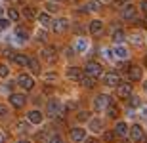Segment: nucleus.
Masks as SVG:
<instances>
[{
  "instance_id": "nucleus-6",
  "label": "nucleus",
  "mask_w": 147,
  "mask_h": 143,
  "mask_svg": "<svg viewBox=\"0 0 147 143\" xmlns=\"http://www.w3.org/2000/svg\"><path fill=\"white\" fill-rule=\"evenodd\" d=\"M10 103H11V107L21 109L23 105L27 103V97H25L23 94H11V95H10Z\"/></svg>"
},
{
  "instance_id": "nucleus-45",
  "label": "nucleus",
  "mask_w": 147,
  "mask_h": 143,
  "mask_svg": "<svg viewBox=\"0 0 147 143\" xmlns=\"http://www.w3.org/2000/svg\"><path fill=\"white\" fill-rule=\"evenodd\" d=\"M140 8H142V10H143V11H145V13H147V0H143V2H142V6H140Z\"/></svg>"
},
{
  "instance_id": "nucleus-34",
  "label": "nucleus",
  "mask_w": 147,
  "mask_h": 143,
  "mask_svg": "<svg viewBox=\"0 0 147 143\" xmlns=\"http://www.w3.org/2000/svg\"><path fill=\"white\" fill-rule=\"evenodd\" d=\"M132 42H134L136 46H142V44H143L142 34H140V33H134V34H132Z\"/></svg>"
},
{
  "instance_id": "nucleus-33",
  "label": "nucleus",
  "mask_w": 147,
  "mask_h": 143,
  "mask_svg": "<svg viewBox=\"0 0 147 143\" xmlns=\"http://www.w3.org/2000/svg\"><path fill=\"white\" fill-rule=\"evenodd\" d=\"M46 143H63V139H61L59 134H52V136L46 139Z\"/></svg>"
},
{
  "instance_id": "nucleus-35",
  "label": "nucleus",
  "mask_w": 147,
  "mask_h": 143,
  "mask_svg": "<svg viewBox=\"0 0 147 143\" xmlns=\"http://www.w3.org/2000/svg\"><path fill=\"white\" fill-rule=\"evenodd\" d=\"M8 116H10V111H8V107L0 105V120H6Z\"/></svg>"
},
{
  "instance_id": "nucleus-46",
  "label": "nucleus",
  "mask_w": 147,
  "mask_h": 143,
  "mask_svg": "<svg viewBox=\"0 0 147 143\" xmlns=\"http://www.w3.org/2000/svg\"><path fill=\"white\" fill-rule=\"evenodd\" d=\"M128 67H130V65L124 61V63H120V65H119V69H122V71H124V69H128Z\"/></svg>"
},
{
  "instance_id": "nucleus-10",
  "label": "nucleus",
  "mask_w": 147,
  "mask_h": 143,
  "mask_svg": "<svg viewBox=\"0 0 147 143\" xmlns=\"http://www.w3.org/2000/svg\"><path fill=\"white\" fill-rule=\"evenodd\" d=\"M128 78H130V80H134V82L142 80V69H140L138 65L128 67Z\"/></svg>"
},
{
  "instance_id": "nucleus-16",
  "label": "nucleus",
  "mask_w": 147,
  "mask_h": 143,
  "mask_svg": "<svg viewBox=\"0 0 147 143\" xmlns=\"http://www.w3.org/2000/svg\"><path fill=\"white\" fill-rule=\"evenodd\" d=\"M27 120L31 122V124H40V122H42V113H40V111H31L27 115Z\"/></svg>"
},
{
  "instance_id": "nucleus-21",
  "label": "nucleus",
  "mask_w": 147,
  "mask_h": 143,
  "mask_svg": "<svg viewBox=\"0 0 147 143\" xmlns=\"http://www.w3.org/2000/svg\"><path fill=\"white\" fill-rule=\"evenodd\" d=\"M103 31V23L99 21V19H94L92 23H90V33L92 34H99Z\"/></svg>"
},
{
  "instance_id": "nucleus-2",
  "label": "nucleus",
  "mask_w": 147,
  "mask_h": 143,
  "mask_svg": "<svg viewBox=\"0 0 147 143\" xmlns=\"http://www.w3.org/2000/svg\"><path fill=\"white\" fill-rule=\"evenodd\" d=\"M84 73H86L88 77H94V78H98L103 75V67L99 65V63H96V61H88L86 67H84Z\"/></svg>"
},
{
  "instance_id": "nucleus-38",
  "label": "nucleus",
  "mask_w": 147,
  "mask_h": 143,
  "mask_svg": "<svg viewBox=\"0 0 147 143\" xmlns=\"http://www.w3.org/2000/svg\"><path fill=\"white\" fill-rule=\"evenodd\" d=\"M8 17H10V21H17L19 19V13L16 10H8Z\"/></svg>"
},
{
  "instance_id": "nucleus-44",
  "label": "nucleus",
  "mask_w": 147,
  "mask_h": 143,
  "mask_svg": "<svg viewBox=\"0 0 147 143\" xmlns=\"http://www.w3.org/2000/svg\"><path fill=\"white\" fill-rule=\"evenodd\" d=\"M65 55H67V57H73V55H75V50L67 48V50H65Z\"/></svg>"
},
{
  "instance_id": "nucleus-52",
  "label": "nucleus",
  "mask_w": 147,
  "mask_h": 143,
  "mask_svg": "<svg viewBox=\"0 0 147 143\" xmlns=\"http://www.w3.org/2000/svg\"><path fill=\"white\" fill-rule=\"evenodd\" d=\"M122 2H130V0H119V4H122Z\"/></svg>"
},
{
  "instance_id": "nucleus-22",
  "label": "nucleus",
  "mask_w": 147,
  "mask_h": 143,
  "mask_svg": "<svg viewBox=\"0 0 147 143\" xmlns=\"http://www.w3.org/2000/svg\"><path fill=\"white\" fill-rule=\"evenodd\" d=\"M78 82H80L82 86H84V88L92 90L94 86H96V78H94V77H88V75H86V77H82L80 80H78Z\"/></svg>"
},
{
  "instance_id": "nucleus-43",
  "label": "nucleus",
  "mask_w": 147,
  "mask_h": 143,
  "mask_svg": "<svg viewBox=\"0 0 147 143\" xmlns=\"http://www.w3.org/2000/svg\"><path fill=\"white\" fill-rule=\"evenodd\" d=\"M84 31H86V29L82 27V25H75V33H78V34H82V33H84Z\"/></svg>"
},
{
  "instance_id": "nucleus-48",
  "label": "nucleus",
  "mask_w": 147,
  "mask_h": 143,
  "mask_svg": "<svg viewBox=\"0 0 147 143\" xmlns=\"http://www.w3.org/2000/svg\"><path fill=\"white\" fill-rule=\"evenodd\" d=\"M86 143H98V141H96L94 138H88V139H86Z\"/></svg>"
},
{
  "instance_id": "nucleus-51",
  "label": "nucleus",
  "mask_w": 147,
  "mask_h": 143,
  "mask_svg": "<svg viewBox=\"0 0 147 143\" xmlns=\"http://www.w3.org/2000/svg\"><path fill=\"white\" fill-rule=\"evenodd\" d=\"M143 90H145V94H147V82H145V84H143Z\"/></svg>"
},
{
  "instance_id": "nucleus-14",
  "label": "nucleus",
  "mask_w": 147,
  "mask_h": 143,
  "mask_svg": "<svg viewBox=\"0 0 147 143\" xmlns=\"http://www.w3.org/2000/svg\"><path fill=\"white\" fill-rule=\"evenodd\" d=\"M122 17L124 19H128V21H134L136 19V8L134 6H124V10H122Z\"/></svg>"
},
{
  "instance_id": "nucleus-30",
  "label": "nucleus",
  "mask_w": 147,
  "mask_h": 143,
  "mask_svg": "<svg viewBox=\"0 0 147 143\" xmlns=\"http://www.w3.org/2000/svg\"><path fill=\"white\" fill-rule=\"evenodd\" d=\"M128 105H130V107H140L142 101H140L138 95H128Z\"/></svg>"
},
{
  "instance_id": "nucleus-50",
  "label": "nucleus",
  "mask_w": 147,
  "mask_h": 143,
  "mask_svg": "<svg viewBox=\"0 0 147 143\" xmlns=\"http://www.w3.org/2000/svg\"><path fill=\"white\" fill-rule=\"evenodd\" d=\"M4 139H6V138H4V134L0 132V143H4Z\"/></svg>"
},
{
  "instance_id": "nucleus-24",
  "label": "nucleus",
  "mask_w": 147,
  "mask_h": 143,
  "mask_svg": "<svg viewBox=\"0 0 147 143\" xmlns=\"http://www.w3.org/2000/svg\"><path fill=\"white\" fill-rule=\"evenodd\" d=\"M105 111H107V116H109V118H117V116H119V105L113 103V101L109 103V107Z\"/></svg>"
},
{
  "instance_id": "nucleus-55",
  "label": "nucleus",
  "mask_w": 147,
  "mask_h": 143,
  "mask_svg": "<svg viewBox=\"0 0 147 143\" xmlns=\"http://www.w3.org/2000/svg\"><path fill=\"white\" fill-rule=\"evenodd\" d=\"M145 65H147V57H145Z\"/></svg>"
},
{
  "instance_id": "nucleus-11",
  "label": "nucleus",
  "mask_w": 147,
  "mask_h": 143,
  "mask_svg": "<svg viewBox=\"0 0 147 143\" xmlns=\"http://www.w3.org/2000/svg\"><path fill=\"white\" fill-rule=\"evenodd\" d=\"M86 139V132L82 130V128H73L71 130V141H84Z\"/></svg>"
},
{
  "instance_id": "nucleus-28",
  "label": "nucleus",
  "mask_w": 147,
  "mask_h": 143,
  "mask_svg": "<svg viewBox=\"0 0 147 143\" xmlns=\"http://www.w3.org/2000/svg\"><path fill=\"white\" fill-rule=\"evenodd\" d=\"M23 15L27 17V19H34V17H36V11H34V8H31V6H25V8H23Z\"/></svg>"
},
{
  "instance_id": "nucleus-41",
  "label": "nucleus",
  "mask_w": 147,
  "mask_h": 143,
  "mask_svg": "<svg viewBox=\"0 0 147 143\" xmlns=\"http://www.w3.org/2000/svg\"><path fill=\"white\" fill-rule=\"evenodd\" d=\"M8 25H10V21H8V19H0V31L8 29Z\"/></svg>"
},
{
  "instance_id": "nucleus-3",
  "label": "nucleus",
  "mask_w": 147,
  "mask_h": 143,
  "mask_svg": "<svg viewBox=\"0 0 147 143\" xmlns=\"http://www.w3.org/2000/svg\"><path fill=\"white\" fill-rule=\"evenodd\" d=\"M109 103H111L109 95H107V94H99L98 97L94 99V109H96V111H103V109L109 107Z\"/></svg>"
},
{
  "instance_id": "nucleus-19",
  "label": "nucleus",
  "mask_w": 147,
  "mask_h": 143,
  "mask_svg": "<svg viewBox=\"0 0 147 143\" xmlns=\"http://www.w3.org/2000/svg\"><path fill=\"white\" fill-rule=\"evenodd\" d=\"M27 65H29V69L33 71V75H40V73H42V71H40V61L34 59V57H29Z\"/></svg>"
},
{
  "instance_id": "nucleus-42",
  "label": "nucleus",
  "mask_w": 147,
  "mask_h": 143,
  "mask_svg": "<svg viewBox=\"0 0 147 143\" xmlns=\"http://www.w3.org/2000/svg\"><path fill=\"white\" fill-rule=\"evenodd\" d=\"M46 8H48V11H57V6L52 4V2H48V4H46Z\"/></svg>"
},
{
  "instance_id": "nucleus-54",
  "label": "nucleus",
  "mask_w": 147,
  "mask_h": 143,
  "mask_svg": "<svg viewBox=\"0 0 147 143\" xmlns=\"http://www.w3.org/2000/svg\"><path fill=\"white\" fill-rule=\"evenodd\" d=\"M0 15H2V8H0Z\"/></svg>"
},
{
  "instance_id": "nucleus-9",
  "label": "nucleus",
  "mask_w": 147,
  "mask_h": 143,
  "mask_svg": "<svg viewBox=\"0 0 147 143\" xmlns=\"http://www.w3.org/2000/svg\"><path fill=\"white\" fill-rule=\"evenodd\" d=\"M54 33H65L67 29H69V21H67L65 17H59V19H55L54 21Z\"/></svg>"
},
{
  "instance_id": "nucleus-7",
  "label": "nucleus",
  "mask_w": 147,
  "mask_h": 143,
  "mask_svg": "<svg viewBox=\"0 0 147 143\" xmlns=\"http://www.w3.org/2000/svg\"><path fill=\"white\" fill-rule=\"evenodd\" d=\"M103 82L107 84V86H111V88H117L120 84V77L117 75V73H107L103 77Z\"/></svg>"
},
{
  "instance_id": "nucleus-25",
  "label": "nucleus",
  "mask_w": 147,
  "mask_h": 143,
  "mask_svg": "<svg viewBox=\"0 0 147 143\" xmlns=\"http://www.w3.org/2000/svg\"><path fill=\"white\" fill-rule=\"evenodd\" d=\"M40 55H42L46 61H54V59H55V50H54V48H44Z\"/></svg>"
},
{
  "instance_id": "nucleus-32",
  "label": "nucleus",
  "mask_w": 147,
  "mask_h": 143,
  "mask_svg": "<svg viewBox=\"0 0 147 143\" xmlns=\"http://www.w3.org/2000/svg\"><path fill=\"white\" fill-rule=\"evenodd\" d=\"M90 118V113L88 111H78V115H76V120L78 122H86Z\"/></svg>"
},
{
  "instance_id": "nucleus-36",
  "label": "nucleus",
  "mask_w": 147,
  "mask_h": 143,
  "mask_svg": "<svg viewBox=\"0 0 147 143\" xmlns=\"http://www.w3.org/2000/svg\"><path fill=\"white\" fill-rule=\"evenodd\" d=\"M44 80H46V82H54V80H57V73H46V75H44Z\"/></svg>"
},
{
  "instance_id": "nucleus-4",
  "label": "nucleus",
  "mask_w": 147,
  "mask_h": 143,
  "mask_svg": "<svg viewBox=\"0 0 147 143\" xmlns=\"http://www.w3.org/2000/svg\"><path fill=\"white\" fill-rule=\"evenodd\" d=\"M17 84H19L23 90H33L34 80H33V77H31V75H19V78H17Z\"/></svg>"
},
{
  "instance_id": "nucleus-8",
  "label": "nucleus",
  "mask_w": 147,
  "mask_h": 143,
  "mask_svg": "<svg viewBox=\"0 0 147 143\" xmlns=\"http://www.w3.org/2000/svg\"><path fill=\"white\" fill-rule=\"evenodd\" d=\"M82 77H84V71L78 69V67H69V69H67V78H69V80H76V82H78Z\"/></svg>"
},
{
  "instance_id": "nucleus-53",
  "label": "nucleus",
  "mask_w": 147,
  "mask_h": 143,
  "mask_svg": "<svg viewBox=\"0 0 147 143\" xmlns=\"http://www.w3.org/2000/svg\"><path fill=\"white\" fill-rule=\"evenodd\" d=\"M143 25H145V27H147V17H145V21H143Z\"/></svg>"
},
{
  "instance_id": "nucleus-31",
  "label": "nucleus",
  "mask_w": 147,
  "mask_h": 143,
  "mask_svg": "<svg viewBox=\"0 0 147 143\" xmlns=\"http://www.w3.org/2000/svg\"><path fill=\"white\" fill-rule=\"evenodd\" d=\"M115 139H117V134H115V130H113V132H103V141L113 143Z\"/></svg>"
},
{
  "instance_id": "nucleus-20",
  "label": "nucleus",
  "mask_w": 147,
  "mask_h": 143,
  "mask_svg": "<svg viewBox=\"0 0 147 143\" xmlns=\"http://www.w3.org/2000/svg\"><path fill=\"white\" fill-rule=\"evenodd\" d=\"M84 10H88V11H99V10H101V2H99V0H88L86 6H84Z\"/></svg>"
},
{
  "instance_id": "nucleus-23",
  "label": "nucleus",
  "mask_w": 147,
  "mask_h": 143,
  "mask_svg": "<svg viewBox=\"0 0 147 143\" xmlns=\"http://www.w3.org/2000/svg\"><path fill=\"white\" fill-rule=\"evenodd\" d=\"M16 36L19 42H25V40H29V31L25 27H17L16 29Z\"/></svg>"
},
{
  "instance_id": "nucleus-37",
  "label": "nucleus",
  "mask_w": 147,
  "mask_h": 143,
  "mask_svg": "<svg viewBox=\"0 0 147 143\" xmlns=\"http://www.w3.org/2000/svg\"><path fill=\"white\" fill-rule=\"evenodd\" d=\"M36 40L46 42V40H48V33H46V31H38V33H36Z\"/></svg>"
},
{
  "instance_id": "nucleus-26",
  "label": "nucleus",
  "mask_w": 147,
  "mask_h": 143,
  "mask_svg": "<svg viewBox=\"0 0 147 143\" xmlns=\"http://www.w3.org/2000/svg\"><path fill=\"white\" fill-rule=\"evenodd\" d=\"M90 130L92 132H101L103 130V122L99 120V118H92L90 120Z\"/></svg>"
},
{
  "instance_id": "nucleus-12",
  "label": "nucleus",
  "mask_w": 147,
  "mask_h": 143,
  "mask_svg": "<svg viewBox=\"0 0 147 143\" xmlns=\"http://www.w3.org/2000/svg\"><path fill=\"white\" fill-rule=\"evenodd\" d=\"M10 57H11V61L19 67H27V63H29V57L23 55V54H13V55H10Z\"/></svg>"
},
{
  "instance_id": "nucleus-5",
  "label": "nucleus",
  "mask_w": 147,
  "mask_h": 143,
  "mask_svg": "<svg viewBox=\"0 0 147 143\" xmlns=\"http://www.w3.org/2000/svg\"><path fill=\"white\" fill-rule=\"evenodd\" d=\"M132 90H134V86L130 82H120L117 86V94H119V97H128V95H132Z\"/></svg>"
},
{
  "instance_id": "nucleus-1",
  "label": "nucleus",
  "mask_w": 147,
  "mask_h": 143,
  "mask_svg": "<svg viewBox=\"0 0 147 143\" xmlns=\"http://www.w3.org/2000/svg\"><path fill=\"white\" fill-rule=\"evenodd\" d=\"M65 115V107H63V103H61L59 99H52L48 103V116H52V118H55V116H63Z\"/></svg>"
},
{
  "instance_id": "nucleus-39",
  "label": "nucleus",
  "mask_w": 147,
  "mask_h": 143,
  "mask_svg": "<svg viewBox=\"0 0 147 143\" xmlns=\"http://www.w3.org/2000/svg\"><path fill=\"white\" fill-rule=\"evenodd\" d=\"M76 50H78V52H84V50H86V40H78V42H76Z\"/></svg>"
},
{
  "instance_id": "nucleus-47",
  "label": "nucleus",
  "mask_w": 147,
  "mask_h": 143,
  "mask_svg": "<svg viewBox=\"0 0 147 143\" xmlns=\"http://www.w3.org/2000/svg\"><path fill=\"white\" fill-rule=\"evenodd\" d=\"M142 116H143V118H147V107H143V109H142Z\"/></svg>"
},
{
  "instance_id": "nucleus-15",
  "label": "nucleus",
  "mask_w": 147,
  "mask_h": 143,
  "mask_svg": "<svg viewBox=\"0 0 147 143\" xmlns=\"http://www.w3.org/2000/svg\"><path fill=\"white\" fill-rule=\"evenodd\" d=\"M115 134H117V138H126V134H128V124H126V122H117Z\"/></svg>"
},
{
  "instance_id": "nucleus-13",
  "label": "nucleus",
  "mask_w": 147,
  "mask_h": 143,
  "mask_svg": "<svg viewBox=\"0 0 147 143\" xmlns=\"http://www.w3.org/2000/svg\"><path fill=\"white\" fill-rule=\"evenodd\" d=\"M130 136H132V139H134V141H142V139H143V130H142V126L134 124V126L130 128Z\"/></svg>"
},
{
  "instance_id": "nucleus-29",
  "label": "nucleus",
  "mask_w": 147,
  "mask_h": 143,
  "mask_svg": "<svg viewBox=\"0 0 147 143\" xmlns=\"http://www.w3.org/2000/svg\"><path fill=\"white\" fill-rule=\"evenodd\" d=\"M38 21H40V25H50L52 23V17L48 15V13H38Z\"/></svg>"
},
{
  "instance_id": "nucleus-18",
  "label": "nucleus",
  "mask_w": 147,
  "mask_h": 143,
  "mask_svg": "<svg viewBox=\"0 0 147 143\" xmlns=\"http://www.w3.org/2000/svg\"><path fill=\"white\" fill-rule=\"evenodd\" d=\"M16 130H17L19 134H29V132H31V122H29V120L17 122V124H16Z\"/></svg>"
},
{
  "instance_id": "nucleus-17",
  "label": "nucleus",
  "mask_w": 147,
  "mask_h": 143,
  "mask_svg": "<svg viewBox=\"0 0 147 143\" xmlns=\"http://www.w3.org/2000/svg\"><path fill=\"white\" fill-rule=\"evenodd\" d=\"M113 54H115V57H117V59H126V57H128V50H126L124 46L117 44V48L113 50Z\"/></svg>"
},
{
  "instance_id": "nucleus-56",
  "label": "nucleus",
  "mask_w": 147,
  "mask_h": 143,
  "mask_svg": "<svg viewBox=\"0 0 147 143\" xmlns=\"http://www.w3.org/2000/svg\"><path fill=\"white\" fill-rule=\"evenodd\" d=\"M103 2H107V0H103Z\"/></svg>"
},
{
  "instance_id": "nucleus-40",
  "label": "nucleus",
  "mask_w": 147,
  "mask_h": 143,
  "mask_svg": "<svg viewBox=\"0 0 147 143\" xmlns=\"http://www.w3.org/2000/svg\"><path fill=\"white\" fill-rule=\"evenodd\" d=\"M8 73H10V71H8V67H6V65H0V77L6 78V77H8Z\"/></svg>"
},
{
  "instance_id": "nucleus-49",
  "label": "nucleus",
  "mask_w": 147,
  "mask_h": 143,
  "mask_svg": "<svg viewBox=\"0 0 147 143\" xmlns=\"http://www.w3.org/2000/svg\"><path fill=\"white\" fill-rule=\"evenodd\" d=\"M16 143H31L29 139H19V141H16Z\"/></svg>"
},
{
  "instance_id": "nucleus-27",
  "label": "nucleus",
  "mask_w": 147,
  "mask_h": 143,
  "mask_svg": "<svg viewBox=\"0 0 147 143\" xmlns=\"http://www.w3.org/2000/svg\"><path fill=\"white\" fill-rule=\"evenodd\" d=\"M124 40H126L124 31H120V29H119V31H115V33H113V42H115V44H122Z\"/></svg>"
}]
</instances>
